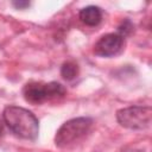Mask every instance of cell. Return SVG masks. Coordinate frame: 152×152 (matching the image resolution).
<instances>
[{
    "label": "cell",
    "mask_w": 152,
    "mask_h": 152,
    "mask_svg": "<svg viewBox=\"0 0 152 152\" xmlns=\"http://www.w3.org/2000/svg\"><path fill=\"white\" fill-rule=\"evenodd\" d=\"M61 75L64 80L71 81L78 75V65L74 62H65L61 66Z\"/></svg>",
    "instance_id": "obj_7"
},
{
    "label": "cell",
    "mask_w": 152,
    "mask_h": 152,
    "mask_svg": "<svg viewBox=\"0 0 152 152\" xmlns=\"http://www.w3.org/2000/svg\"><path fill=\"white\" fill-rule=\"evenodd\" d=\"M93 120L90 118L81 116L65 121L55 135V144L59 148L68 147L80 139H82L91 128Z\"/></svg>",
    "instance_id": "obj_2"
},
{
    "label": "cell",
    "mask_w": 152,
    "mask_h": 152,
    "mask_svg": "<svg viewBox=\"0 0 152 152\" xmlns=\"http://www.w3.org/2000/svg\"><path fill=\"white\" fill-rule=\"evenodd\" d=\"M7 127L19 138L34 140L39 134V121L36 115L19 106H7L2 112Z\"/></svg>",
    "instance_id": "obj_1"
},
{
    "label": "cell",
    "mask_w": 152,
    "mask_h": 152,
    "mask_svg": "<svg viewBox=\"0 0 152 152\" xmlns=\"http://www.w3.org/2000/svg\"><path fill=\"white\" fill-rule=\"evenodd\" d=\"M13 6L15 8H19V10H23V8H26L30 6V2L28 1H13Z\"/></svg>",
    "instance_id": "obj_8"
},
{
    "label": "cell",
    "mask_w": 152,
    "mask_h": 152,
    "mask_svg": "<svg viewBox=\"0 0 152 152\" xmlns=\"http://www.w3.org/2000/svg\"><path fill=\"white\" fill-rule=\"evenodd\" d=\"M23 95L27 102L39 104L45 101L63 97L65 95V88L58 82H30L25 84Z\"/></svg>",
    "instance_id": "obj_3"
},
{
    "label": "cell",
    "mask_w": 152,
    "mask_h": 152,
    "mask_svg": "<svg viewBox=\"0 0 152 152\" xmlns=\"http://www.w3.org/2000/svg\"><path fill=\"white\" fill-rule=\"evenodd\" d=\"M2 133H4V126H2V124L0 122V137H1Z\"/></svg>",
    "instance_id": "obj_9"
},
{
    "label": "cell",
    "mask_w": 152,
    "mask_h": 152,
    "mask_svg": "<svg viewBox=\"0 0 152 152\" xmlns=\"http://www.w3.org/2000/svg\"><path fill=\"white\" fill-rule=\"evenodd\" d=\"M125 45V37L119 33H107L100 37L94 45V52L101 57H112L118 55Z\"/></svg>",
    "instance_id": "obj_5"
},
{
    "label": "cell",
    "mask_w": 152,
    "mask_h": 152,
    "mask_svg": "<svg viewBox=\"0 0 152 152\" xmlns=\"http://www.w3.org/2000/svg\"><path fill=\"white\" fill-rule=\"evenodd\" d=\"M78 17H80V20L87 26H96L100 24L102 19V12L100 7L90 5V6L83 7L80 11Z\"/></svg>",
    "instance_id": "obj_6"
},
{
    "label": "cell",
    "mask_w": 152,
    "mask_h": 152,
    "mask_svg": "<svg viewBox=\"0 0 152 152\" xmlns=\"http://www.w3.org/2000/svg\"><path fill=\"white\" fill-rule=\"evenodd\" d=\"M122 152H141V151H137V150H125Z\"/></svg>",
    "instance_id": "obj_10"
},
{
    "label": "cell",
    "mask_w": 152,
    "mask_h": 152,
    "mask_svg": "<svg viewBox=\"0 0 152 152\" xmlns=\"http://www.w3.org/2000/svg\"><path fill=\"white\" fill-rule=\"evenodd\" d=\"M116 120L120 126L128 129H146L151 126L152 108L150 106H131L121 108L116 112Z\"/></svg>",
    "instance_id": "obj_4"
}]
</instances>
